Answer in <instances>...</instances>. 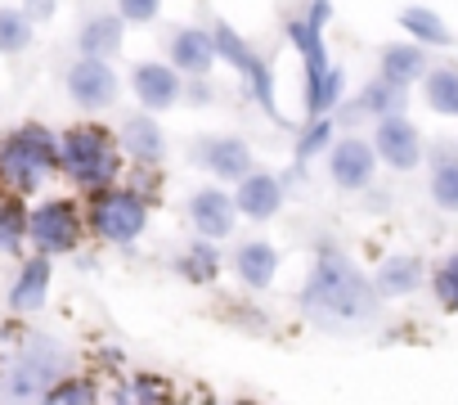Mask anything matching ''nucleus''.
Returning a JSON list of instances; mask_svg holds the SVG:
<instances>
[{"label": "nucleus", "instance_id": "13", "mask_svg": "<svg viewBox=\"0 0 458 405\" xmlns=\"http://www.w3.org/2000/svg\"><path fill=\"white\" fill-rule=\"evenodd\" d=\"M369 144H373L377 162H386L391 171H413L422 162V131L404 113L400 117H382Z\"/></svg>", "mask_w": 458, "mask_h": 405}, {"label": "nucleus", "instance_id": "27", "mask_svg": "<svg viewBox=\"0 0 458 405\" xmlns=\"http://www.w3.org/2000/svg\"><path fill=\"white\" fill-rule=\"evenodd\" d=\"M400 28L409 32L413 46H449V41H454V32L445 28V19H440L436 10H427V5L400 10Z\"/></svg>", "mask_w": 458, "mask_h": 405}, {"label": "nucleus", "instance_id": "35", "mask_svg": "<svg viewBox=\"0 0 458 405\" xmlns=\"http://www.w3.org/2000/svg\"><path fill=\"white\" fill-rule=\"evenodd\" d=\"M117 14L126 23H153L162 14V0H117Z\"/></svg>", "mask_w": 458, "mask_h": 405}, {"label": "nucleus", "instance_id": "32", "mask_svg": "<svg viewBox=\"0 0 458 405\" xmlns=\"http://www.w3.org/2000/svg\"><path fill=\"white\" fill-rule=\"evenodd\" d=\"M46 405H104V392L90 374H64L46 396Z\"/></svg>", "mask_w": 458, "mask_h": 405}, {"label": "nucleus", "instance_id": "5", "mask_svg": "<svg viewBox=\"0 0 458 405\" xmlns=\"http://www.w3.org/2000/svg\"><path fill=\"white\" fill-rule=\"evenodd\" d=\"M148 198L131 185H108L99 194H90V208H86V230L99 239V244H113V248H131L144 230H148Z\"/></svg>", "mask_w": 458, "mask_h": 405}, {"label": "nucleus", "instance_id": "25", "mask_svg": "<svg viewBox=\"0 0 458 405\" xmlns=\"http://www.w3.org/2000/svg\"><path fill=\"white\" fill-rule=\"evenodd\" d=\"M288 41L297 46V55H301V64H306V77H319V73L333 68L328 46H324V28H315V23H306V19H288Z\"/></svg>", "mask_w": 458, "mask_h": 405}, {"label": "nucleus", "instance_id": "8", "mask_svg": "<svg viewBox=\"0 0 458 405\" xmlns=\"http://www.w3.org/2000/svg\"><path fill=\"white\" fill-rule=\"evenodd\" d=\"M64 86H68V99L81 113H104V108H113L122 99V82H117L113 64H104V59H77L68 68Z\"/></svg>", "mask_w": 458, "mask_h": 405}, {"label": "nucleus", "instance_id": "34", "mask_svg": "<svg viewBox=\"0 0 458 405\" xmlns=\"http://www.w3.org/2000/svg\"><path fill=\"white\" fill-rule=\"evenodd\" d=\"M431 289H436V302H440L445 311H458V253H449V257L436 266Z\"/></svg>", "mask_w": 458, "mask_h": 405}, {"label": "nucleus", "instance_id": "26", "mask_svg": "<svg viewBox=\"0 0 458 405\" xmlns=\"http://www.w3.org/2000/svg\"><path fill=\"white\" fill-rule=\"evenodd\" d=\"M342 95H346V73L337 64L328 73H319V77H306V113L310 117H333Z\"/></svg>", "mask_w": 458, "mask_h": 405}, {"label": "nucleus", "instance_id": "19", "mask_svg": "<svg viewBox=\"0 0 458 405\" xmlns=\"http://www.w3.org/2000/svg\"><path fill=\"white\" fill-rule=\"evenodd\" d=\"M122 41H126V19L122 14H90L81 28H77V50L81 59H113L122 55Z\"/></svg>", "mask_w": 458, "mask_h": 405}, {"label": "nucleus", "instance_id": "22", "mask_svg": "<svg viewBox=\"0 0 458 405\" xmlns=\"http://www.w3.org/2000/svg\"><path fill=\"white\" fill-rule=\"evenodd\" d=\"M108 405H175V387L162 374H126L117 378Z\"/></svg>", "mask_w": 458, "mask_h": 405}, {"label": "nucleus", "instance_id": "7", "mask_svg": "<svg viewBox=\"0 0 458 405\" xmlns=\"http://www.w3.org/2000/svg\"><path fill=\"white\" fill-rule=\"evenodd\" d=\"M211 41H216V59L220 64H229L239 77H243V90H248V99H257L270 117H279V99H275V73H270V64L248 46V37H239L234 28H229L225 19L211 28Z\"/></svg>", "mask_w": 458, "mask_h": 405}, {"label": "nucleus", "instance_id": "29", "mask_svg": "<svg viewBox=\"0 0 458 405\" xmlns=\"http://www.w3.org/2000/svg\"><path fill=\"white\" fill-rule=\"evenodd\" d=\"M333 140H337V122H333V117H310V122L297 131V144H293L297 167H306V162L324 158V153L333 149Z\"/></svg>", "mask_w": 458, "mask_h": 405}, {"label": "nucleus", "instance_id": "30", "mask_svg": "<svg viewBox=\"0 0 458 405\" xmlns=\"http://www.w3.org/2000/svg\"><path fill=\"white\" fill-rule=\"evenodd\" d=\"M175 271H180V280H189V284H211V280L220 275V253H216V244H211V239H198L193 248L180 253Z\"/></svg>", "mask_w": 458, "mask_h": 405}, {"label": "nucleus", "instance_id": "28", "mask_svg": "<svg viewBox=\"0 0 458 405\" xmlns=\"http://www.w3.org/2000/svg\"><path fill=\"white\" fill-rule=\"evenodd\" d=\"M422 99L440 117H458V68H427Z\"/></svg>", "mask_w": 458, "mask_h": 405}, {"label": "nucleus", "instance_id": "9", "mask_svg": "<svg viewBox=\"0 0 458 405\" xmlns=\"http://www.w3.org/2000/svg\"><path fill=\"white\" fill-rule=\"evenodd\" d=\"M373 171H377V153L364 135H342L333 140L328 149V176L342 194H360L373 185Z\"/></svg>", "mask_w": 458, "mask_h": 405}, {"label": "nucleus", "instance_id": "3", "mask_svg": "<svg viewBox=\"0 0 458 405\" xmlns=\"http://www.w3.org/2000/svg\"><path fill=\"white\" fill-rule=\"evenodd\" d=\"M126 158H122V144L108 126L99 122H77L59 135V171L68 176L72 189L81 194H99L108 185H117Z\"/></svg>", "mask_w": 458, "mask_h": 405}, {"label": "nucleus", "instance_id": "33", "mask_svg": "<svg viewBox=\"0 0 458 405\" xmlns=\"http://www.w3.org/2000/svg\"><path fill=\"white\" fill-rule=\"evenodd\" d=\"M431 202L440 212H458V158L431 167Z\"/></svg>", "mask_w": 458, "mask_h": 405}, {"label": "nucleus", "instance_id": "2", "mask_svg": "<svg viewBox=\"0 0 458 405\" xmlns=\"http://www.w3.org/2000/svg\"><path fill=\"white\" fill-rule=\"evenodd\" d=\"M64 374H72L68 347L50 333H37L0 369V405H46Z\"/></svg>", "mask_w": 458, "mask_h": 405}, {"label": "nucleus", "instance_id": "17", "mask_svg": "<svg viewBox=\"0 0 458 405\" xmlns=\"http://www.w3.org/2000/svg\"><path fill=\"white\" fill-rule=\"evenodd\" d=\"M180 77H207L216 64V41L207 28H175L171 32V59H166Z\"/></svg>", "mask_w": 458, "mask_h": 405}, {"label": "nucleus", "instance_id": "4", "mask_svg": "<svg viewBox=\"0 0 458 405\" xmlns=\"http://www.w3.org/2000/svg\"><path fill=\"white\" fill-rule=\"evenodd\" d=\"M59 176V135L41 122H23L0 135V185L10 194H37Z\"/></svg>", "mask_w": 458, "mask_h": 405}, {"label": "nucleus", "instance_id": "21", "mask_svg": "<svg viewBox=\"0 0 458 405\" xmlns=\"http://www.w3.org/2000/svg\"><path fill=\"white\" fill-rule=\"evenodd\" d=\"M377 77L409 90L413 82L427 77V50L413 46V41H395V46H382V59H377Z\"/></svg>", "mask_w": 458, "mask_h": 405}, {"label": "nucleus", "instance_id": "40", "mask_svg": "<svg viewBox=\"0 0 458 405\" xmlns=\"http://www.w3.org/2000/svg\"><path fill=\"white\" fill-rule=\"evenodd\" d=\"M234 405H261V401H234Z\"/></svg>", "mask_w": 458, "mask_h": 405}, {"label": "nucleus", "instance_id": "12", "mask_svg": "<svg viewBox=\"0 0 458 405\" xmlns=\"http://www.w3.org/2000/svg\"><path fill=\"white\" fill-rule=\"evenodd\" d=\"M284 198H288L284 176L261 171V167L234 185V208H239V217H243V221H257V226H261V221H275V217L284 212Z\"/></svg>", "mask_w": 458, "mask_h": 405}, {"label": "nucleus", "instance_id": "6", "mask_svg": "<svg viewBox=\"0 0 458 405\" xmlns=\"http://www.w3.org/2000/svg\"><path fill=\"white\" fill-rule=\"evenodd\" d=\"M86 235V212L72 198H41L37 208H28V244L37 257H72Z\"/></svg>", "mask_w": 458, "mask_h": 405}, {"label": "nucleus", "instance_id": "24", "mask_svg": "<svg viewBox=\"0 0 458 405\" xmlns=\"http://www.w3.org/2000/svg\"><path fill=\"white\" fill-rule=\"evenodd\" d=\"M28 248V202L19 194H0V257H19Z\"/></svg>", "mask_w": 458, "mask_h": 405}, {"label": "nucleus", "instance_id": "18", "mask_svg": "<svg viewBox=\"0 0 458 405\" xmlns=\"http://www.w3.org/2000/svg\"><path fill=\"white\" fill-rule=\"evenodd\" d=\"M50 280H55L50 257H28L19 266V280L10 284V311L14 315H37L50 297Z\"/></svg>", "mask_w": 458, "mask_h": 405}, {"label": "nucleus", "instance_id": "20", "mask_svg": "<svg viewBox=\"0 0 458 405\" xmlns=\"http://www.w3.org/2000/svg\"><path fill=\"white\" fill-rule=\"evenodd\" d=\"M404 99H409V90H400V86L373 77V82L355 95V104H346L342 122H360V117H373V122H382V117H400V113H404Z\"/></svg>", "mask_w": 458, "mask_h": 405}, {"label": "nucleus", "instance_id": "16", "mask_svg": "<svg viewBox=\"0 0 458 405\" xmlns=\"http://www.w3.org/2000/svg\"><path fill=\"white\" fill-rule=\"evenodd\" d=\"M234 275L252 289V293H261V289H270L275 280H279V248L270 244V239H243L239 248H234Z\"/></svg>", "mask_w": 458, "mask_h": 405}, {"label": "nucleus", "instance_id": "31", "mask_svg": "<svg viewBox=\"0 0 458 405\" xmlns=\"http://www.w3.org/2000/svg\"><path fill=\"white\" fill-rule=\"evenodd\" d=\"M37 37V23L14 10V5H0V55H23Z\"/></svg>", "mask_w": 458, "mask_h": 405}, {"label": "nucleus", "instance_id": "1", "mask_svg": "<svg viewBox=\"0 0 458 405\" xmlns=\"http://www.w3.org/2000/svg\"><path fill=\"white\" fill-rule=\"evenodd\" d=\"M377 289L373 280L337 248H324L306 275V289H301V311L310 324L319 329H333V333H351V329H364L377 320Z\"/></svg>", "mask_w": 458, "mask_h": 405}, {"label": "nucleus", "instance_id": "15", "mask_svg": "<svg viewBox=\"0 0 458 405\" xmlns=\"http://www.w3.org/2000/svg\"><path fill=\"white\" fill-rule=\"evenodd\" d=\"M117 144H122V158H135L140 167H157L166 158V131L153 113H131L117 131Z\"/></svg>", "mask_w": 458, "mask_h": 405}, {"label": "nucleus", "instance_id": "11", "mask_svg": "<svg viewBox=\"0 0 458 405\" xmlns=\"http://www.w3.org/2000/svg\"><path fill=\"white\" fill-rule=\"evenodd\" d=\"M198 167H207L216 185H239L243 176L257 171V158L243 135H211L198 144Z\"/></svg>", "mask_w": 458, "mask_h": 405}, {"label": "nucleus", "instance_id": "14", "mask_svg": "<svg viewBox=\"0 0 458 405\" xmlns=\"http://www.w3.org/2000/svg\"><path fill=\"white\" fill-rule=\"evenodd\" d=\"M131 90H135V99H140V108L144 113H166V108H175L180 104V95H184V82H180V73L171 68V64H135V73H131Z\"/></svg>", "mask_w": 458, "mask_h": 405}, {"label": "nucleus", "instance_id": "10", "mask_svg": "<svg viewBox=\"0 0 458 405\" xmlns=\"http://www.w3.org/2000/svg\"><path fill=\"white\" fill-rule=\"evenodd\" d=\"M189 221L198 230V239H229L239 226V208H234V194H225L220 185H202L189 194Z\"/></svg>", "mask_w": 458, "mask_h": 405}, {"label": "nucleus", "instance_id": "36", "mask_svg": "<svg viewBox=\"0 0 458 405\" xmlns=\"http://www.w3.org/2000/svg\"><path fill=\"white\" fill-rule=\"evenodd\" d=\"M180 104H198V108H202V104H211V82H207V77H189V82H184Z\"/></svg>", "mask_w": 458, "mask_h": 405}, {"label": "nucleus", "instance_id": "37", "mask_svg": "<svg viewBox=\"0 0 458 405\" xmlns=\"http://www.w3.org/2000/svg\"><path fill=\"white\" fill-rule=\"evenodd\" d=\"M23 14H28L32 23H50V19L59 14V0H23Z\"/></svg>", "mask_w": 458, "mask_h": 405}, {"label": "nucleus", "instance_id": "39", "mask_svg": "<svg viewBox=\"0 0 458 405\" xmlns=\"http://www.w3.org/2000/svg\"><path fill=\"white\" fill-rule=\"evenodd\" d=\"M454 158H458V149H454V144H445V140H440V144H431V167L454 162Z\"/></svg>", "mask_w": 458, "mask_h": 405}, {"label": "nucleus", "instance_id": "23", "mask_svg": "<svg viewBox=\"0 0 458 405\" xmlns=\"http://www.w3.org/2000/svg\"><path fill=\"white\" fill-rule=\"evenodd\" d=\"M422 280H427V271L418 257H386L373 275V289H377V297H409L422 289Z\"/></svg>", "mask_w": 458, "mask_h": 405}, {"label": "nucleus", "instance_id": "38", "mask_svg": "<svg viewBox=\"0 0 458 405\" xmlns=\"http://www.w3.org/2000/svg\"><path fill=\"white\" fill-rule=\"evenodd\" d=\"M328 19H333V0H310L306 23H315V28H328Z\"/></svg>", "mask_w": 458, "mask_h": 405}]
</instances>
